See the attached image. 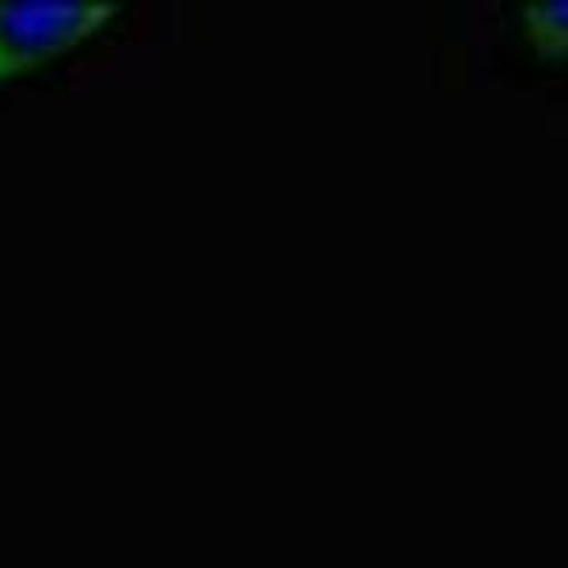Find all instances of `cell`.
Segmentation results:
<instances>
[{
  "instance_id": "6da1fadb",
  "label": "cell",
  "mask_w": 568,
  "mask_h": 568,
  "mask_svg": "<svg viewBox=\"0 0 568 568\" xmlns=\"http://www.w3.org/2000/svg\"><path fill=\"white\" fill-rule=\"evenodd\" d=\"M116 14L114 0H0V80L78 49Z\"/></svg>"
},
{
  "instance_id": "7a4b0ae2",
  "label": "cell",
  "mask_w": 568,
  "mask_h": 568,
  "mask_svg": "<svg viewBox=\"0 0 568 568\" xmlns=\"http://www.w3.org/2000/svg\"><path fill=\"white\" fill-rule=\"evenodd\" d=\"M524 34L542 60L568 58V0H540L520 9Z\"/></svg>"
}]
</instances>
